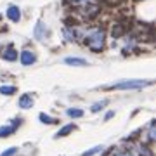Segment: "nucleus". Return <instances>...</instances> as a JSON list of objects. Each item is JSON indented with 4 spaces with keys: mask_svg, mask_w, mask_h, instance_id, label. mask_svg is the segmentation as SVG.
Listing matches in <instances>:
<instances>
[{
    "mask_svg": "<svg viewBox=\"0 0 156 156\" xmlns=\"http://www.w3.org/2000/svg\"><path fill=\"white\" fill-rule=\"evenodd\" d=\"M16 92V87H11V85H2L0 87V94H4V95H12Z\"/></svg>",
    "mask_w": 156,
    "mask_h": 156,
    "instance_id": "obj_13",
    "label": "nucleus"
},
{
    "mask_svg": "<svg viewBox=\"0 0 156 156\" xmlns=\"http://www.w3.org/2000/svg\"><path fill=\"white\" fill-rule=\"evenodd\" d=\"M106 104H108V101H101V102H95L94 106L90 108V111H92V113H97L99 109H102V108L106 106Z\"/></svg>",
    "mask_w": 156,
    "mask_h": 156,
    "instance_id": "obj_18",
    "label": "nucleus"
},
{
    "mask_svg": "<svg viewBox=\"0 0 156 156\" xmlns=\"http://www.w3.org/2000/svg\"><path fill=\"white\" fill-rule=\"evenodd\" d=\"M73 130H75V125H73V123H69V125H64V127H62L61 130L56 134V137H64V135H68L69 132H73Z\"/></svg>",
    "mask_w": 156,
    "mask_h": 156,
    "instance_id": "obj_12",
    "label": "nucleus"
},
{
    "mask_svg": "<svg viewBox=\"0 0 156 156\" xmlns=\"http://www.w3.org/2000/svg\"><path fill=\"white\" fill-rule=\"evenodd\" d=\"M73 4H80V5H83V4H95L97 0H69Z\"/></svg>",
    "mask_w": 156,
    "mask_h": 156,
    "instance_id": "obj_20",
    "label": "nucleus"
},
{
    "mask_svg": "<svg viewBox=\"0 0 156 156\" xmlns=\"http://www.w3.org/2000/svg\"><path fill=\"white\" fill-rule=\"evenodd\" d=\"M35 37L38 40H45V37H47V26H45L42 21L37 23V28H35Z\"/></svg>",
    "mask_w": 156,
    "mask_h": 156,
    "instance_id": "obj_7",
    "label": "nucleus"
},
{
    "mask_svg": "<svg viewBox=\"0 0 156 156\" xmlns=\"http://www.w3.org/2000/svg\"><path fill=\"white\" fill-rule=\"evenodd\" d=\"M7 17L14 23L19 21V19H21V11H19V7H16V5L9 7V9H7Z\"/></svg>",
    "mask_w": 156,
    "mask_h": 156,
    "instance_id": "obj_5",
    "label": "nucleus"
},
{
    "mask_svg": "<svg viewBox=\"0 0 156 156\" xmlns=\"http://www.w3.org/2000/svg\"><path fill=\"white\" fill-rule=\"evenodd\" d=\"M19 61H21L23 66H31L37 61V56H35V52H31V50H23L21 54H19Z\"/></svg>",
    "mask_w": 156,
    "mask_h": 156,
    "instance_id": "obj_3",
    "label": "nucleus"
},
{
    "mask_svg": "<svg viewBox=\"0 0 156 156\" xmlns=\"http://www.w3.org/2000/svg\"><path fill=\"white\" fill-rule=\"evenodd\" d=\"M111 156H132V153H128V151H115Z\"/></svg>",
    "mask_w": 156,
    "mask_h": 156,
    "instance_id": "obj_21",
    "label": "nucleus"
},
{
    "mask_svg": "<svg viewBox=\"0 0 156 156\" xmlns=\"http://www.w3.org/2000/svg\"><path fill=\"white\" fill-rule=\"evenodd\" d=\"M16 153H17V147H9V149H5L0 156H14Z\"/></svg>",
    "mask_w": 156,
    "mask_h": 156,
    "instance_id": "obj_19",
    "label": "nucleus"
},
{
    "mask_svg": "<svg viewBox=\"0 0 156 156\" xmlns=\"http://www.w3.org/2000/svg\"><path fill=\"white\" fill-rule=\"evenodd\" d=\"M64 62L69 64V66H87V64H89L85 59H80V57H66Z\"/></svg>",
    "mask_w": 156,
    "mask_h": 156,
    "instance_id": "obj_9",
    "label": "nucleus"
},
{
    "mask_svg": "<svg viewBox=\"0 0 156 156\" xmlns=\"http://www.w3.org/2000/svg\"><path fill=\"white\" fill-rule=\"evenodd\" d=\"M19 108H23V109H28V108H31L33 106V97L30 94H23L21 97H19Z\"/></svg>",
    "mask_w": 156,
    "mask_h": 156,
    "instance_id": "obj_6",
    "label": "nucleus"
},
{
    "mask_svg": "<svg viewBox=\"0 0 156 156\" xmlns=\"http://www.w3.org/2000/svg\"><path fill=\"white\" fill-rule=\"evenodd\" d=\"M14 130H16V125H4V127H0V137L11 135Z\"/></svg>",
    "mask_w": 156,
    "mask_h": 156,
    "instance_id": "obj_10",
    "label": "nucleus"
},
{
    "mask_svg": "<svg viewBox=\"0 0 156 156\" xmlns=\"http://www.w3.org/2000/svg\"><path fill=\"white\" fill-rule=\"evenodd\" d=\"M156 139V132H154V122L149 123V134H147V140L149 142H153V140Z\"/></svg>",
    "mask_w": 156,
    "mask_h": 156,
    "instance_id": "obj_17",
    "label": "nucleus"
},
{
    "mask_svg": "<svg viewBox=\"0 0 156 156\" xmlns=\"http://www.w3.org/2000/svg\"><path fill=\"white\" fill-rule=\"evenodd\" d=\"M135 153H137V156H153L149 147H147V146H142V144H139L135 147Z\"/></svg>",
    "mask_w": 156,
    "mask_h": 156,
    "instance_id": "obj_11",
    "label": "nucleus"
},
{
    "mask_svg": "<svg viewBox=\"0 0 156 156\" xmlns=\"http://www.w3.org/2000/svg\"><path fill=\"white\" fill-rule=\"evenodd\" d=\"M40 122L42 123H47V125H50V123H54L56 122V120H54V118L52 116H49V115H45V113H40Z\"/></svg>",
    "mask_w": 156,
    "mask_h": 156,
    "instance_id": "obj_15",
    "label": "nucleus"
},
{
    "mask_svg": "<svg viewBox=\"0 0 156 156\" xmlns=\"http://www.w3.org/2000/svg\"><path fill=\"white\" fill-rule=\"evenodd\" d=\"M151 85V82L147 80H123V82H118V83L111 85L109 89H116V90H130V89H142V87H147Z\"/></svg>",
    "mask_w": 156,
    "mask_h": 156,
    "instance_id": "obj_2",
    "label": "nucleus"
},
{
    "mask_svg": "<svg viewBox=\"0 0 156 156\" xmlns=\"http://www.w3.org/2000/svg\"><path fill=\"white\" fill-rule=\"evenodd\" d=\"M102 149H104L102 146H95V147H92V149L85 151V153H83L82 156H94V154H97V153H99V151H102Z\"/></svg>",
    "mask_w": 156,
    "mask_h": 156,
    "instance_id": "obj_16",
    "label": "nucleus"
},
{
    "mask_svg": "<svg viewBox=\"0 0 156 156\" xmlns=\"http://www.w3.org/2000/svg\"><path fill=\"white\" fill-rule=\"evenodd\" d=\"M17 50L14 47H5V49L2 50V59H5V61H16L17 59Z\"/></svg>",
    "mask_w": 156,
    "mask_h": 156,
    "instance_id": "obj_4",
    "label": "nucleus"
},
{
    "mask_svg": "<svg viewBox=\"0 0 156 156\" xmlns=\"http://www.w3.org/2000/svg\"><path fill=\"white\" fill-rule=\"evenodd\" d=\"M113 116H115V113H113V111H109V113L106 115V120H109V118H113Z\"/></svg>",
    "mask_w": 156,
    "mask_h": 156,
    "instance_id": "obj_22",
    "label": "nucleus"
},
{
    "mask_svg": "<svg viewBox=\"0 0 156 156\" xmlns=\"http://www.w3.org/2000/svg\"><path fill=\"white\" fill-rule=\"evenodd\" d=\"M68 116H71V118H82L83 116V111L82 109H76V108H71V109H68Z\"/></svg>",
    "mask_w": 156,
    "mask_h": 156,
    "instance_id": "obj_14",
    "label": "nucleus"
},
{
    "mask_svg": "<svg viewBox=\"0 0 156 156\" xmlns=\"http://www.w3.org/2000/svg\"><path fill=\"white\" fill-rule=\"evenodd\" d=\"M62 33H64V38H66V42H76V40H78L76 31H75L73 28H69V26H66V28L62 30Z\"/></svg>",
    "mask_w": 156,
    "mask_h": 156,
    "instance_id": "obj_8",
    "label": "nucleus"
},
{
    "mask_svg": "<svg viewBox=\"0 0 156 156\" xmlns=\"http://www.w3.org/2000/svg\"><path fill=\"white\" fill-rule=\"evenodd\" d=\"M85 45L89 47L90 50H94V52H101L102 47H104V42H106V31L102 28H94L90 30L89 35L83 38Z\"/></svg>",
    "mask_w": 156,
    "mask_h": 156,
    "instance_id": "obj_1",
    "label": "nucleus"
}]
</instances>
